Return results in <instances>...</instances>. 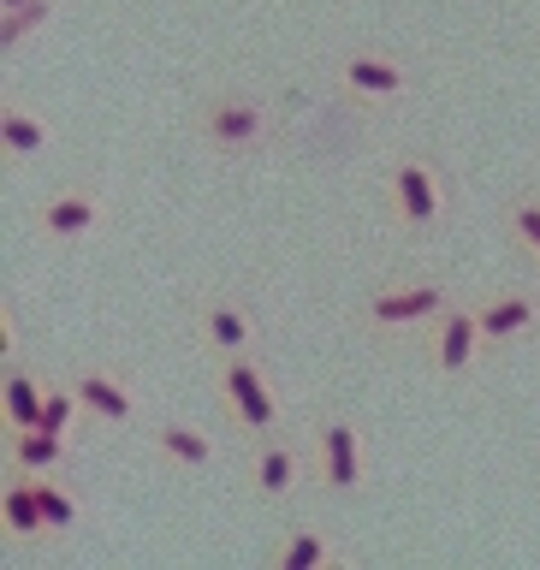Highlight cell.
Returning a JSON list of instances; mask_svg holds the SVG:
<instances>
[{
    "instance_id": "6da1fadb",
    "label": "cell",
    "mask_w": 540,
    "mask_h": 570,
    "mask_svg": "<svg viewBox=\"0 0 540 570\" xmlns=\"http://www.w3.org/2000/svg\"><path fill=\"white\" fill-rule=\"evenodd\" d=\"M452 303H458L452 279L434 274V267L392 274L381 285H369V297L356 303V333L374 338V345H399V338H410V333H428Z\"/></svg>"
},
{
    "instance_id": "7a4b0ae2",
    "label": "cell",
    "mask_w": 540,
    "mask_h": 570,
    "mask_svg": "<svg viewBox=\"0 0 540 570\" xmlns=\"http://www.w3.org/2000/svg\"><path fill=\"white\" fill-rule=\"evenodd\" d=\"M190 125H196V142H203L208 155L238 160V155H262L267 142H274L279 114L262 96H249V89H208V96L196 101Z\"/></svg>"
},
{
    "instance_id": "3957f363",
    "label": "cell",
    "mask_w": 540,
    "mask_h": 570,
    "mask_svg": "<svg viewBox=\"0 0 540 570\" xmlns=\"http://www.w3.org/2000/svg\"><path fill=\"white\" fill-rule=\"evenodd\" d=\"M214 399H220V416L238 428L244 440H262V434H279L285 428V404L274 392V374L256 363V351L214 363Z\"/></svg>"
},
{
    "instance_id": "277c9868",
    "label": "cell",
    "mask_w": 540,
    "mask_h": 570,
    "mask_svg": "<svg viewBox=\"0 0 540 570\" xmlns=\"http://www.w3.org/2000/svg\"><path fill=\"white\" fill-rule=\"evenodd\" d=\"M310 463H315V488L321 493H333V499L363 493V481H369V445H363L356 416H345V410L321 416L315 434H310Z\"/></svg>"
},
{
    "instance_id": "5b68a950",
    "label": "cell",
    "mask_w": 540,
    "mask_h": 570,
    "mask_svg": "<svg viewBox=\"0 0 540 570\" xmlns=\"http://www.w3.org/2000/svg\"><path fill=\"white\" fill-rule=\"evenodd\" d=\"M107 220H114V203H107L96 185H60V190H48L42 203H36L30 232L53 249H71V244L101 238Z\"/></svg>"
},
{
    "instance_id": "8992f818",
    "label": "cell",
    "mask_w": 540,
    "mask_h": 570,
    "mask_svg": "<svg viewBox=\"0 0 540 570\" xmlns=\"http://www.w3.org/2000/svg\"><path fill=\"white\" fill-rule=\"evenodd\" d=\"M488 356H493V345H488V333H481V321H475V303H452V309L422 333V363L445 386H458L463 374H475Z\"/></svg>"
},
{
    "instance_id": "52a82bcc",
    "label": "cell",
    "mask_w": 540,
    "mask_h": 570,
    "mask_svg": "<svg viewBox=\"0 0 540 570\" xmlns=\"http://www.w3.org/2000/svg\"><path fill=\"white\" fill-rule=\"evenodd\" d=\"M386 203L404 232H434L452 208V190H445V173L428 155H399L386 167Z\"/></svg>"
},
{
    "instance_id": "ba28073f",
    "label": "cell",
    "mask_w": 540,
    "mask_h": 570,
    "mask_svg": "<svg viewBox=\"0 0 540 570\" xmlns=\"http://www.w3.org/2000/svg\"><path fill=\"white\" fill-rule=\"evenodd\" d=\"M303 481H315V463L285 428L249 440V488L262 499H292V493H303Z\"/></svg>"
},
{
    "instance_id": "9c48e42d",
    "label": "cell",
    "mask_w": 540,
    "mask_h": 570,
    "mask_svg": "<svg viewBox=\"0 0 540 570\" xmlns=\"http://www.w3.org/2000/svg\"><path fill=\"white\" fill-rule=\"evenodd\" d=\"M71 386H78V399H84V416L101 422V428H131V422L143 416V399H137L131 374L114 368V363H84V368H71Z\"/></svg>"
},
{
    "instance_id": "30bf717a",
    "label": "cell",
    "mask_w": 540,
    "mask_h": 570,
    "mask_svg": "<svg viewBox=\"0 0 540 570\" xmlns=\"http://www.w3.org/2000/svg\"><path fill=\"white\" fill-rule=\"evenodd\" d=\"M196 338H203V351L214 363L220 356H244V351H256V315L232 292H208V297H196Z\"/></svg>"
},
{
    "instance_id": "8fae6325",
    "label": "cell",
    "mask_w": 540,
    "mask_h": 570,
    "mask_svg": "<svg viewBox=\"0 0 540 570\" xmlns=\"http://www.w3.org/2000/svg\"><path fill=\"white\" fill-rule=\"evenodd\" d=\"M333 83L345 89L351 101L381 107V101H399L404 89H410V71H404L399 60H392V53L351 48V53H338V60H333Z\"/></svg>"
},
{
    "instance_id": "7c38bea8",
    "label": "cell",
    "mask_w": 540,
    "mask_h": 570,
    "mask_svg": "<svg viewBox=\"0 0 540 570\" xmlns=\"http://www.w3.org/2000/svg\"><path fill=\"white\" fill-rule=\"evenodd\" d=\"M475 321H481V333H488V345L505 351L517 338L540 333V292L534 285H499V292H488L475 303Z\"/></svg>"
},
{
    "instance_id": "4fadbf2b",
    "label": "cell",
    "mask_w": 540,
    "mask_h": 570,
    "mask_svg": "<svg viewBox=\"0 0 540 570\" xmlns=\"http://www.w3.org/2000/svg\"><path fill=\"white\" fill-rule=\"evenodd\" d=\"M149 445L160 463H173V470H214V458H220V440L208 434V428L196 422H178V416H155L149 422Z\"/></svg>"
},
{
    "instance_id": "5bb4252c",
    "label": "cell",
    "mask_w": 540,
    "mask_h": 570,
    "mask_svg": "<svg viewBox=\"0 0 540 570\" xmlns=\"http://www.w3.org/2000/svg\"><path fill=\"white\" fill-rule=\"evenodd\" d=\"M0 534H7V547H24V541H42L48 534L36 475H24V470H7V481H0Z\"/></svg>"
},
{
    "instance_id": "9a60e30c",
    "label": "cell",
    "mask_w": 540,
    "mask_h": 570,
    "mask_svg": "<svg viewBox=\"0 0 540 570\" xmlns=\"http://www.w3.org/2000/svg\"><path fill=\"white\" fill-rule=\"evenodd\" d=\"M0 463H7V470H24V475L66 470V463H71V440L66 434H48V428H7Z\"/></svg>"
},
{
    "instance_id": "2e32d148",
    "label": "cell",
    "mask_w": 540,
    "mask_h": 570,
    "mask_svg": "<svg viewBox=\"0 0 540 570\" xmlns=\"http://www.w3.org/2000/svg\"><path fill=\"white\" fill-rule=\"evenodd\" d=\"M48 142H53L48 119H36L24 101H0V160H7V173H18L36 155H48Z\"/></svg>"
},
{
    "instance_id": "e0dca14e",
    "label": "cell",
    "mask_w": 540,
    "mask_h": 570,
    "mask_svg": "<svg viewBox=\"0 0 540 570\" xmlns=\"http://www.w3.org/2000/svg\"><path fill=\"white\" fill-rule=\"evenodd\" d=\"M267 564L274 570H327V564H345V547H338L327 529L303 523V529H285L279 541L267 547Z\"/></svg>"
},
{
    "instance_id": "ac0fdd59",
    "label": "cell",
    "mask_w": 540,
    "mask_h": 570,
    "mask_svg": "<svg viewBox=\"0 0 540 570\" xmlns=\"http://www.w3.org/2000/svg\"><path fill=\"white\" fill-rule=\"evenodd\" d=\"M48 386L36 368H24L18 356L0 363V410H7V428H36L42 422V404H48Z\"/></svg>"
},
{
    "instance_id": "d6986e66",
    "label": "cell",
    "mask_w": 540,
    "mask_h": 570,
    "mask_svg": "<svg viewBox=\"0 0 540 570\" xmlns=\"http://www.w3.org/2000/svg\"><path fill=\"white\" fill-rule=\"evenodd\" d=\"M499 220H505V238L523 249L529 262H540V190H517Z\"/></svg>"
},
{
    "instance_id": "ffe728a7",
    "label": "cell",
    "mask_w": 540,
    "mask_h": 570,
    "mask_svg": "<svg viewBox=\"0 0 540 570\" xmlns=\"http://www.w3.org/2000/svg\"><path fill=\"white\" fill-rule=\"evenodd\" d=\"M36 499H42V517H48V534H53V541L78 529V493L66 488V475H60V470L36 475Z\"/></svg>"
},
{
    "instance_id": "44dd1931",
    "label": "cell",
    "mask_w": 540,
    "mask_h": 570,
    "mask_svg": "<svg viewBox=\"0 0 540 570\" xmlns=\"http://www.w3.org/2000/svg\"><path fill=\"white\" fill-rule=\"evenodd\" d=\"M48 18H53V0H30V7L0 12V48H18L36 24H48Z\"/></svg>"
},
{
    "instance_id": "7402d4cb",
    "label": "cell",
    "mask_w": 540,
    "mask_h": 570,
    "mask_svg": "<svg viewBox=\"0 0 540 570\" xmlns=\"http://www.w3.org/2000/svg\"><path fill=\"white\" fill-rule=\"evenodd\" d=\"M7 356H18V315H12V303L0 309V363Z\"/></svg>"
},
{
    "instance_id": "603a6c76",
    "label": "cell",
    "mask_w": 540,
    "mask_h": 570,
    "mask_svg": "<svg viewBox=\"0 0 540 570\" xmlns=\"http://www.w3.org/2000/svg\"><path fill=\"white\" fill-rule=\"evenodd\" d=\"M12 7H30V0H0V12H12Z\"/></svg>"
}]
</instances>
